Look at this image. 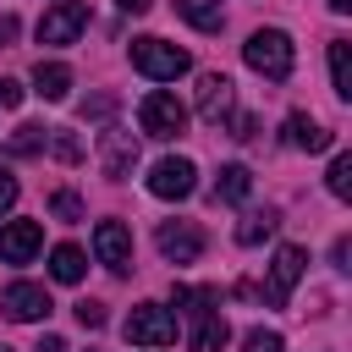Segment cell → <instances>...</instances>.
<instances>
[{
  "label": "cell",
  "instance_id": "1",
  "mask_svg": "<svg viewBox=\"0 0 352 352\" xmlns=\"http://www.w3.org/2000/svg\"><path fill=\"white\" fill-rule=\"evenodd\" d=\"M242 60L258 72V77H270V82H286L292 77V38L280 33V28H258L248 44H242Z\"/></svg>",
  "mask_w": 352,
  "mask_h": 352
},
{
  "label": "cell",
  "instance_id": "2",
  "mask_svg": "<svg viewBox=\"0 0 352 352\" xmlns=\"http://www.w3.org/2000/svg\"><path fill=\"white\" fill-rule=\"evenodd\" d=\"M132 66H138L143 77H154V82H176V77L192 66V55H187L182 44H165V38L143 33V38H132Z\"/></svg>",
  "mask_w": 352,
  "mask_h": 352
},
{
  "label": "cell",
  "instance_id": "3",
  "mask_svg": "<svg viewBox=\"0 0 352 352\" xmlns=\"http://www.w3.org/2000/svg\"><path fill=\"white\" fill-rule=\"evenodd\" d=\"M121 330H126L132 346H170V341H176V314L160 308V302H138Z\"/></svg>",
  "mask_w": 352,
  "mask_h": 352
},
{
  "label": "cell",
  "instance_id": "4",
  "mask_svg": "<svg viewBox=\"0 0 352 352\" xmlns=\"http://www.w3.org/2000/svg\"><path fill=\"white\" fill-rule=\"evenodd\" d=\"M138 121H143L148 138H182V132H187V104H182L176 94H148V99L138 104Z\"/></svg>",
  "mask_w": 352,
  "mask_h": 352
},
{
  "label": "cell",
  "instance_id": "5",
  "mask_svg": "<svg viewBox=\"0 0 352 352\" xmlns=\"http://www.w3.org/2000/svg\"><path fill=\"white\" fill-rule=\"evenodd\" d=\"M88 28V0H55L38 16V44H72Z\"/></svg>",
  "mask_w": 352,
  "mask_h": 352
},
{
  "label": "cell",
  "instance_id": "6",
  "mask_svg": "<svg viewBox=\"0 0 352 352\" xmlns=\"http://www.w3.org/2000/svg\"><path fill=\"white\" fill-rule=\"evenodd\" d=\"M0 308H6V319H16V324H38V319H50V292L44 286H33V280H11L6 286V297H0Z\"/></svg>",
  "mask_w": 352,
  "mask_h": 352
},
{
  "label": "cell",
  "instance_id": "7",
  "mask_svg": "<svg viewBox=\"0 0 352 352\" xmlns=\"http://www.w3.org/2000/svg\"><path fill=\"white\" fill-rule=\"evenodd\" d=\"M192 187H198V165L182 160V154H170V160H160V165L148 170V192H154V198H187Z\"/></svg>",
  "mask_w": 352,
  "mask_h": 352
},
{
  "label": "cell",
  "instance_id": "8",
  "mask_svg": "<svg viewBox=\"0 0 352 352\" xmlns=\"http://www.w3.org/2000/svg\"><path fill=\"white\" fill-rule=\"evenodd\" d=\"M94 253H99V264H110L116 275L132 270V231H126L121 220H99V226H94Z\"/></svg>",
  "mask_w": 352,
  "mask_h": 352
},
{
  "label": "cell",
  "instance_id": "9",
  "mask_svg": "<svg viewBox=\"0 0 352 352\" xmlns=\"http://www.w3.org/2000/svg\"><path fill=\"white\" fill-rule=\"evenodd\" d=\"M154 242H160V253H165L170 264H192V258L204 253V231H198L192 220H165Z\"/></svg>",
  "mask_w": 352,
  "mask_h": 352
},
{
  "label": "cell",
  "instance_id": "10",
  "mask_svg": "<svg viewBox=\"0 0 352 352\" xmlns=\"http://www.w3.org/2000/svg\"><path fill=\"white\" fill-rule=\"evenodd\" d=\"M302 258H308V253H302V248H292V242H286V248H275V264H270V292H264L275 308H286V302H292V286L302 280Z\"/></svg>",
  "mask_w": 352,
  "mask_h": 352
},
{
  "label": "cell",
  "instance_id": "11",
  "mask_svg": "<svg viewBox=\"0 0 352 352\" xmlns=\"http://www.w3.org/2000/svg\"><path fill=\"white\" fill-rule=\"evenodd\" d=\"M38 248H44V226H38V220H11V226H0V258H6V264H28Z\"/></svg>",
  "mask_w": 352,
  "mask_h": 352
},
{
  "label": "cell",
  "instance_id": "12",
  "mask_svg": "<svg viewBox=\"0 0 352 352\" xmlns=\"http://www.w3.org/2000/svg\"><path fill=\"white\" fill-rule=\"evenodd\" d=\"M198 116L214 121V126L231 116V77L226 72H204L198 77Z\"/></svg>",
  "mask_w": 352,
  "mask_h": 352
},
{
  "label": "cell",
  "instance_id": "13",
  "mask_svg": "<svg viewBox=\"0 0 352 352\" xmlns=\"http://www.w3.org/2000/svg\"><path fill=\"white\" fill-rule=\"evenodd\" d=\"M99 165H104V176H126V170L138 165V143H132V132H121V126L99 132Z\"/></svg>",
  "mask_w": 352,
  "mask_h": 352
},
{
  "label": "cell",
  "instance_id": "14",
  "mask_svg": "<svg viewBox=\"0 0 352 352\" xmlns=\"http://www.w3.org/2000/svg\"><path fill=\"white\" fill-rule=\"evenodd\" d=\"M286 143H292V148H308V154H324L336 138H330L319 121H308L302 110H292V116H286Z\"/></svg>",
  "mask_w": 352,
  "mask_h": 352
},
{
  "label": "cell",
  "instance_id": "15",
  "mask_svg": "<svg viewBox=\"0 0 352 352\" xmlns=\"http://www.w3.org/2000/svg\"><path fill=\"white\" fill-rule=\"evenodd\" d=\"M33 94H44L50 104L66 99V94H72V66H60V60H38V66H33Z\"/></svg>",
  "mask_w": 352,
  "mask_h": 352
},
{
  "label": "cell",
  "instance_id": "16",
  "mask_svg": "<svg viewBox=\"0 0 352 352\" xmlns=\"http://www.w3.org/2000/svg\"><path fill=\"white\" fill-rule=\"evenodd\" d=\"M226 341H231V324H226L214 308L192 319V352H226Z\"/></svg>",
  "mask_w": 352,
  "mask_h": 352
},
{
  "label": "cell",
  "instance_id": "17",
  "mask_svg": "<svg viewBox=\"0 0 352 352\" xmlns=\"http://www.w3.org/2000/svg\"><path fill=\"white\" fill-rule=\"evenodd\" d=\"M253 192V170L248 165H220V176H214V198L220 204H242Z\"/></svg>",
  "mask_w": 352,
  "mask_h": 352
},
{
  "label": "cell",
  "instance_id": "18",
  "mask_svg": "<svg viewBox=\"0 0 352 352\" xmlns=\"http://www.w3.org/2000/svg\"><path fill=\"white\" fill-rule=\"evenodd\" d=\"M82 270H88V258H82V248H72V242H60V248H50V275H55L60 286H77V280H82Z\"/></svg>",
  "mask_w": 352,
  "mask_h": 352
},
{
  "label": "cell",
  "instance_id": "19",
  "mask_svg": "<svg viewBox=\"0 0 352 352\" xmlns=\"http://www.w3.org/2000/svg\"><path fill=\"white\" fill-rule=\"evenodd\" d=\"M176 16H182V22H192L198 33H220V22H226L220 0H176Z\"/></svg>",
  "mask_w": 352,
  "mask_h": 352
},
{
  "label": "cell",
  "instance_id": "20",
  "mask_svg": "<svg viewBox=\"0 0 352 352\" xmlns=\"http://www.w3.org/2000/svg\"><path fill=\"white\" fill-rule=\"evenodd\" d=\"M275 226H280V214H275V209H253V214H242L236 242H242V248H258L264 236H275Z\"/></svg>",
  "mask_w": 352,
  "mask_h": 352
},
{
  "label": "cell",
  "instance_id": "21",
  "mask_svg": "<svg viewBox=\"0 0 352 352\" xmlns=\"http://www.w3.org/2000/svg\"><path fill=\"white\" fill-rule=\"evenodd\" d=\"M330 82L341 99H352V44L346 38H330Z\"/></svg>",
  "mask_w": 352,
  "mask_h": 352
},
{
  "label": "cell",
  "instance_id": "22",
  "mask_svg": "<svg viewBox=\"0 0 352 352\" xmlns=\"http://www.w3.org/2000/svg\"><path fill=\"white\" fill-rule=\"evenodd\" d=\"M44 148V126H33V121H22L11 138H6V154H16V160H28V154H38Z\"/></svg>",
  "mask_w": 352,
  "mask_h": 352
},
{
  "label": "cell",
  "instance_id": "23",
  "mask_svg": "<svg viewBox=\"0 0 352 352\" xmlns=\"http://www.w3.org/2000/svg\"><path fill=\"white\" fill-rule=\"evenodd\" d=\"M324 187H330L336 198H352V154H336V160H330V176H324Z\"/></svg>",
  "mask_w": 352,
  "mask_h": 352
},
{
  "label": "cell",
  "instance_id": "24",
  "mask_svg": "<svg viewBox=\"0 0 352 352\" xmlns=\"http://www.w3.org/2000/svg\"><path fill=\"white\" fill-rule=\"evenodd\" d=\"M50 214H55V220H82V198H77V192H55V198H50Z\"/></svg>",
  "mask_w": 352,
  "mask_h": 352
},
{
  "label": "cell",
  "instance_id": "25",
  "mask_svg": "<svg viewBox=\"0 0 352 352\" xmlns=\"http://www.w3.org/2000/svg\"><path fill=\"white\" fill-rule=\"evenodd\" d=\"M242 352H286V341H280L275 330H248V341H242Z\"/></svg>",
  "mask_w": 352,
  "mask_h": 352
},
{
  "label": "cell",
  "instance_id": "26",
  "mask_svg": "<svg viewBox=\"0 0 352 352\" xmlns=\"http://www.w3.org/2000/svg\"><path fill=\"white\" fill-rule=\"evenodd\" d=\"M77 324H82V330H99V324H104V302L82 297V302H77Z\"/></svg>",
  "mask_w": 352,
  "mask_h": 352
},
{
  "label": "cell",
  "instance_id": "27",
  "mask_svg": "<svg viewBox=\"0 0 352 352\" xmlns=\"http://www.w3.org/2000/svg\"><path fill=\"white\" fill-rule=\"evenodd\" d=\"M55 154H60L66 165H77V160H82V143H77L72 132H55Z\"/></svg>",
  "mask_w": 352,
  "mask_h": 352
},
{
  "label": "cell",
  "instance_id": "28",
  "mask_svg": "<svg viewBox=\"0 0 352 352\" xmlns=\"http://www.w3.org/2000/svg\"><path fill=\"white\" fill-rule=\"evenodd\" d=\"M11 204H16V176L0 170V214H11Z\"/></svg>",
  "mask_w": 352,
  "mask_h": 352
},
{
  "label": "cell",
  "instance_id": "29",
  "mask_svg": "<svg viewBox=\"0 0 352 352\" xmlns=\"http://www.w3.org/2000/svg\"><path fill=\"white\" fill-rule=\"evenodd\" d=\"M110 110H116V99H110V94H99V99H88V104H82V116H110Z\"/></svg>",
  "mask_w": 352,
  "mask_h": 352
},
{
  "label": "cell",
  "instance_id": "30",
  "mask_svg": "<svg viewBox=\"0 0 352 352\" xmlns=\"http://www.w3.org/2000/svg\"><path fill=\"white\" fill-rule=\"evenodd\" d=\"M0 104H22V82H11V77H0Z\"/></svg>",
  "mask_w": 352,
  "mask_h": 352
},
{
  "label": "cell",
  "instance_id": "31",
  "mask_svg": "<svg viewBox=\"0 0 352 352\" xmlns=\"http://www.w3.org/2000/svg\"><path fill=\"white\" fill-rule=\"evenodd\" d=\"M231 126H236V132H231V138H242V143H248V138H253V132H258V121H253V116H236V121H231Z\"/></svg>",
  "mask_w": 352,
  "mask_h": 352
},
{
  "label": "cell",
  "instance_id": "32",
  "mask_svg": "<svg viewBox=\"0 0 352 352\" xmlns=\"http://www.w3.org/2000/svg\"><path fill=\"white\" fill-rule=\"evenodd\" d=\"M346 253H352V248H346V236H336V248H330V258H336V270H352V264H346Z\"/></svg>",
  "mask_w": 352,
  "mask_h": 352
},
{
  "label": "cell",
  "instance_id": "33",
  "mask_svg": "<svg viewBox=\"0 0 352 352\" xmlns=\"http://www.w3.org/2000/svg\"><path fill=\"white\" fill-rule=\"evenodd\" d=\"M116 6H121V11H126V16H143V11H148V6H154V0H116Z\"/></svg>",
  "mask_w": 352,
  "mask_h": 352
},
{
  "label": "cell",
  "instance_id": "34",
  "mask_svg": "<svg viewBox=\"0 0 352 352\" xmlns=\"http://www.w3.org/2000/svg\"><path fill=\"white\" fill-rule=\"evenodd\" d=\"M16 38V16H0V44H11Z\"/></svg>",
  "mask_w": 352,
  "mask_h": 352
},
{
  "label": "cell",
  "instance_id": "35",
  "mask_svg": "<svg viewBox=\"0 0 352 352\" xmlns=\"http://www.w3.org/2000/svg\"><path fill=\"white\" fill-rule=\"evenodd\" d=\"M33 352H66V341H60V336H44V341H38Z\"/></svg>",
  "mask_w": 352,
  "mask_h": 352
},
{
  "label": "cell",
  "instance_id": "36",
  "mask_svg": "<svg viewBox=\"0 0 352 352\" xmlns=\"http://www.w3.org/2000/svg\"><path fill=\"white\" fill-rule=\"evenodd\" d=\"M330 11H352V0H330Z\"/></svg>",
  "mask_w": 352,
  "mask_h": 352
},
{
  "label": "cell",
  "instance_id": "37",
  "mask_svg": "<svg viewBox=\"0 0 352 352\" xmlns=\"http://www.w3.org/2000/svg\"><path fill=\"white\" fill-rule=\"evenodd\" d=\"M0 352H11V346H0Z\"/></svg>",
  "mask_w": 352,
  "mask_h": 352
}]
</instances>
